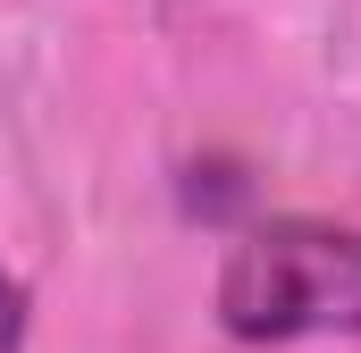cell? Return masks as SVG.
I'll use <instances>...</instances> for the list:
<instances>
[{"label": "cell", "instance_id": "6da1fadb", "mask_svg": "<svg viewBox=\"0 0 361 353\" xmlns=\"http://www.w3.org/2000/svg\"><path fill=\"white\" fill-rule=\"evenodd\" d=\"M219 320L244 345L286 337H361V227L261 219L219 269Z\"/></svg>", "mask_w": 361, "mask_h": 353}, {"label": "cell", "instance_id": "7a4b0ae2", "mask_svg": "<svg viewBox=\"0 0 361 353\" xmlns=\"http://www.w3.org/2000/svg\"><path fill=\"white\" fill-rule=\"evenodd\" d=\"M0 353H25V294L8 269H0Z\"/></svg>", "mask_w": 361, "mask_h": 353}]
</instances>
